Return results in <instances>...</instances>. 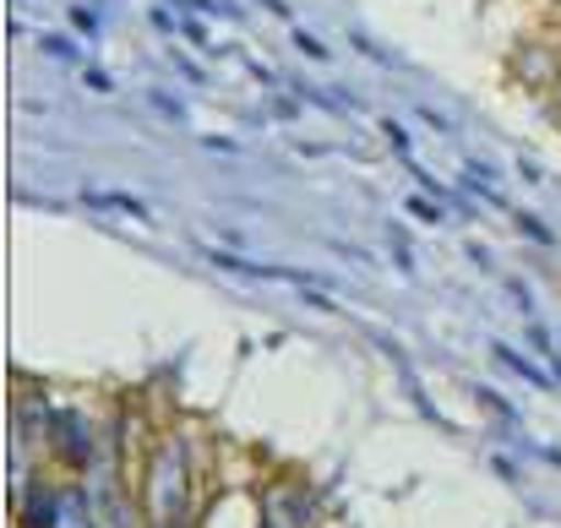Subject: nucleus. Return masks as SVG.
Returning a JSON list of instances; mask_svg holds the SVG:
<instances>
[{
  "label": "nucleus",
  "mask_w": 561,
  "mask_h": 528,
  "mask_svg": "<svg viewBox=\"0 0 561 528\" xmlns=\"http://www.w3.org/2000/svg\"><path fill=\"white\" fill-rule=\"evenodd\" d=\"M295 49H300L306 60H328V44H322L317 33H306V27H295Z\"/></svg>",
  "instance_id": "nucleus-16"
},
{
  "label": "nucleus",
  "mask_w": 561,
  "mask_h": 528,
  "mask_svg": "<svg viewBox=\"0 0 561 528\" xmlns=\"http://www.w3.org/2000/svg\"><path fill=\"white\" fill-rule=\"evenodd\" d=\"M289 88H295V99H306V104H317V110H350L344 93H322V88H311V82H289Z\"/></svg>",
  "instance_id": "nucleus-9"
},
{
  "label": "nucleus",
  "mask_w": 561,
  "mask_h": 528,
  "mask_svg": "<svg viewBox=\"0 0 561 528\" xmlns=\"http://www.w3.org/2000/svg\"><path fill=\"white\" fill-rule=\"evenodd\" d=\"M153 104H159V110H164V115H170V120H181V115H186V110H181V104H175V99H170V93H153Z\"/></svg>",
  "instance_id": "nucleus-25"
},
{
  "label": "nucleus",
  "mask_w": 561,
  "mask_h": 528,
  "mask_svg": "<svg viewBox=\"0 0 561 528\" xmlns=\"http://www.w3.org/2000/svg\"><path fill=\"white\" fill-rule=\"evenodd\" d=\"M148 474H153V485H148V502H153V513H159V524L164 528H181L186 518V480H181V447L170 441L153 463H148Z\"/></svg>",
  "instance_id": "nucleus-1"
},
{
  "label": "nucleus",
  "mask_w": 561,
  "mask_h": 528,
  "mask_svg": "<svg viewBox=\"0 0 561 528\" xmlns=\"http://www.w3.org/2000/svg\"><path fill=\"white\" fill-rule=\"evenodd\" d=\"M496 359H502V365H507V370H518V376H524V381H535V387H540V392H546V387H551V376H546V370H540V365H529V359H524V354H518V349H507V344H496Z\"/></svg>",
  "instance_id": "nucleus-6"
},
{
  "label": "nucleus",
  "mask_w": 561,
  "mask_h": 528,
  "mask_svg": "<svg viewBox=\"0 0 561 528\" xmlns=\"http://www.w3.org/2000/svg\"><path fill=\"white\" fill-rule=\"evenodd\" d=\"M491 469H496L507 485H518V463H513V458H491Z\"/></svg>",
  "instance_id": "nucleus-23"
},
{
  "label": "nucleus",
  "mask_w": 561,
  "mask_h": 528,
  "mask_svg": "<svg viewBox=\"0 0 561 528\" xmlns=\"http://www.w3.org/2000/svg\"><path fill=\"white\" fill-rule=\"evenodd\" d=\"M82 202H88V207H99V213H131V218H153V213H148V202H137V196H126V191H82Z\"/></svg>",
  "instance_id": "nucleus-5"
},
{
  "label": "nucleus",
  "mask_w": 561,
  "mask_h": 528,
  "mask_svg": "<svg viewBox=\"0 0 561 528\" xmlns=\"http://www.w3.org/2000/svg\"><path fill=\"white\" fill-rule=\"evenodd\" d=\"M82 82H88V93H115V77L110 71H88Z\"/></svg>",
  "instance_id": "nucleus-20"
},
{
  "label": "nucleus",
  "mask_w": 561,
  "mask_h": 528,
  "mask_svg": "<svg viewBox=\"0 0 561 528\" xmlns=\"http://www.w3.org/2000/svg\"><path fill=\"white\" fill-rule=\"evenodd\" d=\"M71 22H77V27H82L88 38L99 33V16H93V11H82V5H71Z\"/></svg>",
  "instance_id": "nucleus-21"
},
{
  "label": "nucleus",
  "mask_w": 561,
  "mask_h": 528,
  "mask_svg": "<svg viewBox=\"0 0 561 528\" xmlns=\"http://www.w3.org/2000/svg\"><path fill=\"white\" fill-rule=\"evenodd\" d=\"M49 528H99L93 524V507H88V491H82V485H60V507H55V524Z\"/></svg>",
  "instance_id": "nucleus-3"
},
{
  "label": "nucleus",
  "mask_w": 561,
  "mask_h": 528,
  "mask_svg": "<svg viewBox=\"0 0 561 528\" xmlns=\"http://www.w3.org/2000/svg\"><path fill=\"white\" fill-rule=\"evenodd\" d=\"M170 60H175V71H181V77H191V88H207V71H202V66H196L191 55H181V49H175Z\"/></svg>",
  "instance_id": "nucleus-17"
},
{
  "label": "nucleus",
  "mask_w": 561,
  "mask_h": 528,
  "mask_svg": "<svg viewBox=\"0 0 561 528\" xmlns=\"http://www.w3.org/2000/svg\"><path fill=\"white\" fill-rule=\"evenodd\" d=\"M55 507H60V491H27L22 496V528H49L55 524Z\"/></svg>",
  "instance_id": "nucleus-4"
},
{
  "label": "nucleus",
  "mask_w": 561,
  "mask_h": 528,
  "mask_svg": "<svg viewBox=\"0 0 561 528\" xmlns=\"http://www.w3.org/2000/svg\"><path fill=\"white\" fill-rule=\"evenodd\" d=\"M557 381H561V365H557Z\"/></svg>",
  "instance_id": "nucleus-29"
},
{
  "label": "nucleus",
  "mask_w": 561,
  "mask_h": 528,
  "mask_svg": "<svg viewBox=\"0 0 561 528\" xmlns=\"http://www.w3.org/2000/svg\"><path fill=\"white\" fill-rule=\"evenodd\" d=\"M181 16H191V11H202V16H234L240 22V5H218V0H170Z\"/></svg>",
  "instance_id": "nucleus-10"
},
{
  "label": "nucleus",
  "mask_w": 561,
  "mask_h": 528,
  "mask_svg": "<svg viewBox=\"0 0 561 528\" xmlns=\"http://www.w3.org/2000/svg\"><path fill=\"white\" fill-rule=\"evenodd\" d=\"M381 131H387V142H392V153H398V159H414V137H409L398 120H381Z\"/></svg>",
  "instance_id": "nucleus-13"
},
{
  "label": "nucleus",
  "mask_w": 561,
  "mask_h": 528,
  "mask_svg": "<svg viewBox=\"0 0 561 528\" xmlns=\"http://www.w3.org/2000/svg\"><path fill=\"white\" fill-rule=\"evenodd\" d=\"M49 431H55V447L66 452V463H88L93 458V436H88V420L77 409H55Z\"/></svg>",
  "instance_id": "nucleus-2"
},
{
  "label": "nucleus",
  "mask_w": 561,
  "mask_h": 528,
  "mask_svg": "<svg viewBox=\"0 0 561 528\" xmlns=\"http://www.w3.org/2000/svg\"><path fill=\"white\" fill-rule=\"evenodd\" d=\"M518 175L529 180V185H540V180H546V170H540L535 159H518Z\"/></svg>",
  "instance_id": "nucleus-24"
},
{
  "label": "nucleus",
  "mask_w": 561,
  "mask_h": 528,
  "mask_svg": "<svg viewBox=\"0 0 561 528\" xmlns=\"http://www.w3.org/2000/svg\"><path fill=\"white\" fill-rule=\"evenodd\" d=\"M202 148H207V153H240L229 137H202Z\"/></svg>",
  "instance_id": "nucleus-27"
},
{
  "label": "nucleus",
  "mask_w": 561,
  "mask_h": 528,
  "mask_svg": "<svg viewBox=\"0 0 561 528\" xmlns=\"http://www.w3.org/2000/svg\"><path fill=\"white\" fill-rule=\"evenodd\" d=\"M38 55L44 60H60V66H77L82 60V49L71 38H60V33H38Z\"/></svg>",
  "instance_id": "nucleus-7"
},
{
  "label": "nucleus",
  "mask_w": 561,
  "mask_h": 528,
  "mask_svg": "<svg viewBox=\"0 0 561 528\" xmlns=\"http://www.w3.org/2000/svg\"><path fill=\"white\" fill-rule=\"evenodd\" d=\"M469 262H474V267H485V273H491V251H485V245H469Z\"/></svg>",
  "instance_id": "nucleus-28"
},
{
  "label": "nucleus",
  "mask_w": 561,
  "mask_h": 528,
  "mask_svg": "<svg viewBox=\"0 0 561 528\" xmlns=\"http://www.w3.org/2000/svg\"><path fill=\"white\" fill-rule=\"evenodd\" d=\"M474 398H480V403H485V409H491V414H502V420H507V425H518V409H513V403H507V398H502V392H491V387H474Z\"/></svg>",
  "instance_id": "nucleus-12"
},
{
  "label": "nucleus",
  "mask_w": 561,
  "mask_h": 528,
  "mask_svg": "<svg viewBox=\"0 0 561 528\" xmlns=\"http://www.w3.org/2000/svg\"><path fill=\"white\" fill-rule=\"evenodd\" d=\"M420 120H431V126H436V131H453V120H447V115H436V110H431V104H420Z\"/></svg>",
  "instance_id": "nucleus-26"
},
{
  "label": "nucleus",
  "mask_w": 561,
  "mask_h": 528,
  "mask_svg": "<svg viewBox=\"0 0 561 528\" xmlns=\"http://www.w3.org/2000/svg\"><path fill=\"white\" fill-rule=\"evenodd\" d=\"M350 44H355V49H360L366 60H376V66H387V71H403V60H398L392 49H381L376 38H366V33H350Z\"/></svg>",
  "instance_id": "nucleus-8"
},
{
  "label": "nucleus",
  "mask_w": 561,
  "mask_h": 528,
  "mask_svg": "<svg viewBox=\"0 0 561 528\" xmlns=\"http://www.w3.org/2000/svg\"><path fill=\"white\" fill-rule=\"evenodd\" d=\"M507 295L518 300V311H535V295H529V284H524V278H507Z\"/></svg>",
  "instance_id": "nucleus-18"
},
{
  "label": "nucleus",
  "mask_w": 561,
  "mask_h": 528,
  "mask_svg": "<svg viewBox=\"0 0 561 528\" xmlns=\"http://www.w3.org/2000/svg\"><path fill=\"white\" fill-rule=\"evenodd\" d=\"M306 306H311V311H339L328 289H306Z\"/></svg>",
  "instance_id": "nucleus-22"
},
{
  "label": "nucleus",
  "mask_w": 561,
  "mask_h": 528,
  "mask_svg": "<svg viewBox=\"0 0 561 528\" xmlns=\"http://www.w3.org/2000/svg\"><path fill=\"white\" fill-rule=\"evenodd\" d=\"M518 218V234H529V240H540V245H557V234H551V223H540L535 213H513Z\"/></svg>",
  "instance_id": "nucleus-11"
},
{
  "label": "nucleus",
  "mask_w": 561,
  "mask_h": 528,
  "mask_svg": "<svg viewBox=\"0 0 561 528\" xmlns=\"http://www.w3.org/2000/svg\"><path fill=\"white\" fill-rule=\"evenodd\" d=\"M529 344H535V349H540V354H561L557 344H551V333H546L540 322H529Z\"/></svg>",
  "instance_id": "nucleus-19"
},
{
  "label": "nucleus",
  "mask_w": 561,
  "mask_h": 528,
  "mask_svg": "<svg viewBox=\"0 0 561 528\" xmlns=\"http://www.w3.org/2000/svg\"><path fill=\"white\" fill-rule=\"evenodd\" d=\"M181 33H186L196 49H207V55H218V49H224V44H213V38H207V27H202L196 16H181Z\"/></svg>",
  "instance_id": "nucleus-15"
},
{
  "label": "nucleus",
  "mask_w": 561,
  "mask_h": 528,
  "mask_svg": "<svg viewBox=\"0 0 561 528\" xmlns=\"http://www.w3.org/2000/svg\"><path fill=\"white\" fill-rule=\"evenodd\" d=\"M403 207H409V218H420V223H442V207H436V196H409Z\"/></svg>",
  "instance_id": "nucleus-14"
}]
</instances>
